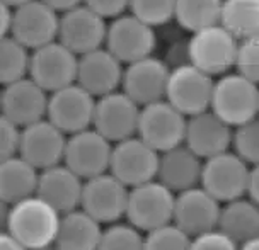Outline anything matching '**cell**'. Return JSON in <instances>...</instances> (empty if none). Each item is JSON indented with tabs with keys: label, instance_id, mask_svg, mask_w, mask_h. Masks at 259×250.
<instances>
[{
	"label": "cell",
	"instance_id": "1",
	"mask_svg": "<svg viewBox=\"0 0 259 250\" xmlns=\"http://www.w3.org/2000/svg\"><path fill=\"white\" fill-rule=\"evenodd\" d=\"M62 213L38 194L16 203L11 208L9 230L29 250L55 245Z\"/></svg>",
	"mask_w": 259,
	"mask_h": 250
},
{
	"label": "cell",
	"instance_id": "2",
	"mask_svg": "<svg viewBox=\"0 0 259 250\" xmlns=\"http://www.w3.org/2000/svg\"><path fill=\"white\" fill-rule=\"evenodd\" d=\"M210 109L232 128L259 116V85L232 70L215 80Z\"/></svg>",
	"mask_w": 259,
	"mask_h": 250
},
{
	"label": "cell",
	"instance_id": "3",
	"mask_svg": "<svg viewBox=\"0 0 259 250\" xmlns=\"http://www.w3.org/2000/svg\"><path fill=\"white\" fill-rule=\"evenodd\" d=\"M237 49L239 39L219 22L191 32L188 41V62L211 77H222L235 70Z\"/></svg>",
	"mask_w": 259,
	"mask_h": 250
},
{
	"label": "cell",
	"instance_id": "4",
	"mask_svg": "<svg viewBox=\"0 0 259 250\" xmlns=\"http://www.w3.org/2000/svg\"><path fill=\"white\" fill-rule=\"evenodd\" d=\"M176 192L159 179L130 187L124 218L133 226L147 233L159 226L172 223Z\"/></svg>",
	"mask_w": 259,
	"mask_h": 250
},
{
	"label": "cell",
	"instance_id": "5",
	"mask_svg": "<svg viewBox=\"0 0 259 250\" xmlns=\"http://www.w3.org/2000/svg\"><path fill=\"white\" fill-rule=\"evenodd\" d=\"M213 87L215 77L189 62L181 63L170 68L165 101L189 118L210 109Z\"/></svg>",
	"mask_w": 259,
	"mask_h": 250
},
{
	"label": "cell",
	"instance_id": "6",
	"mask_svg": "<svg viewBox=\"0 0 259 250\" xmlns=\"http://www.w3.org/2000/svg\"><path fill=\"white\" fill-rule=\"evenodd\" d=\"M249 175L251 165L240 159L234 150H227L203 162L200 186L224 205L247 196Z\"/></svg>",
	"mask_w": 259,
	"mask_h": 250
},
{
	"label": "cell",
	"instance_id": "7",
	"mask_svg": "<svg viewBox=\"0 0 259 250\" xmlns=\"http://www.w3.org/2000/svg\"><path fill=\"white\" fill-rule=\"evenodd\" d=\"M186 123L188 116L176 109L169 101L160 99L157 103L142 106L137 135L162 154L183 145Z\"/></svg>",
	"mask_w": 259,
	"mask_h": 250
},
{
	"label": "cell",
	"instance_id": "8",
	"mask_svg": "<svg viewBox=\"0 0 259 250\" xmlns=\"http://www.w3.org/2000/svg\"><path fill=\"white\" fill-rule=\"evenodd\" d=\"M104 46L121 63H133L154 55L157 48L155 27L138 19L132 12H124L108 24Z\"/></svg>",
	"mask_w": 259,
	"mask_h": 250
},
{
	"label": "cell",
	"instance_id": "9",
	"mask_svg": "<svg viewBox=\"0 0 259 250\" xmlns=\"http://www.w3.org/2000/svg\"><path fill=\"white\" fill-rule=\"evenodd\" d=\"M159 160V152L135 135L113 145L109 172L124 186L135 187L157 179Z\"/></svg>",
	"mask_w": 259,
	"mask_h": 250
},
{
	"label": "cell",
	"instance_id": "10",
	"mask_svg": "<svg viewBox=\"0 0 259 250\" xmlns=\"http://www.w3.org/2000/svg\"><path fill=\"white\" fill-rule=\"evenodd\" d=\"M96 97L77 82L50 92L46 118L67 136L92 126Z\"/></svg>",
	"mask_w": 259,
	"mask_h": 250
},
{
	"label": "cell",
	"instance_id": "11",
	"mask_svg": "<svg viewBox=\"0 0 259 250\" xmlns=\"http://www.w3.org/2000/svg\"><path fill=\"white\" fill-rule=\"evenodd\" d=\"M128 194V186L111 172H104L84 180L80 208L99 223H116L126 215Z\"/></svg>",
	"mask_w": 259,
	"mask_h": 250
},
{
	"label": "cell",
	"instance_id": "12",
	"mask_svg": "<svg viewBox=\"0 0 259 250\" xmlns=\"http://www.w3.org/2000/svg\"><path fill=\"white\" fill-rule=\"evenodd\" d=\"M77 68L78 55L58 39L31 52L29 77L46 92L77 82Z\"/></svg>",
	"mask_w": 259,
	"mask_h": 250
},
{
	"label": "cell",
	"instance_id": "13",
	"mask_svg": "<svg viewBox=\"0 0 259 250\" xmlns=\"http://www.w3.org/2000/svg\"><path fill=\"white\" fill-rule=\"evenodd\" d=\"M140 111L142 106L128 94L123 90H114L97 97L92 128H96L111 143L126 140L138 133Z\"/></svg>",
	"mask_w": 259,
	"mask_h": 250
},
{
	"label": "cell",
	"instance_id": "14",
	"mask_svg": "<svg viewBox=\"0 0 259 250\" xmlns=\"http://www.w3.org/2000/svg\"><path fill=\"white\" fill-rule=\"evenodd\" d=\"M113 145L96 128L82 129L67 138L63 164L84 180L109 172Z\"/></svg>",
	"mask_w": 259,
	"mask_h": 250
},
{
	"label": "cell",
	"instance_id": "15",
	"mask_svg": "<svg viewBox=\"0 0 259 250\" xmlns=\"http://www.w3.org/2000/svg\"><path fill=\"white\" fill-rule=\"evenodd\" d=\"M106 34L108 19L85 4L60 14L58 41H62L78 57L103 48L106 44Z\"/></svg>",
	"mask_w": 259,
	"mask_h": 250
},
{
	"label": "cell",
	"instance_id": "16",
	"mask_svg": "<svg viewBox=\"0 0 259 250\" xmlns=\"http://www.w3.org/2000/svg\"><path fill=\"white\" fill-rule=\"evenodd\" d=\"M60 12L43 0H29L12 11L11 34L27 49H36L58 39Z\"/></svg>",
	"mask_w": 259,
	"mask_h": 250
},
{
	"label": "cell",
	"instance_id": "17",
	"mask_svg": "<svg viewBox=\"0 0 259 250\" xmlns=\"http://www.w3.org/2000/svg\"><path fill=\"white\" fill-rule=\"evenodd\" d=\"M222 203L205 187L196 186L176 194L172 223L178 225L189 237L219 228Z\"/></svg>",
	"mask_w": 259,
	"mask_h": 250
},
{
	"label": "cell",
	"instance_id": "18",
	"mask_svg": "<svg viewBox=\"0 0 259 250\" xmlns=\"http://www.w3.org/2000/svg\"><path fill=\"white\" fill-rule=\"evenodd\" d=\"M170 68L155 55L124 65L121 90L137 104L147 106L165 99Z\"/></svg>",
	"mask_w": 259,
	"mask_h": 250
},
{
	"label": "cell",
	"instance_id": "19",
	"mask_svg": "<svg viewBox=\"0 0 259 250\" xmlns=\"http://www.w3.org/2000/svg\"><path fill=\"white\" fill-rule=\"evenodd\" d=\"M67 135L48 118L21 128L19 155L38 170L62 164L67 146Z\"/></svg>",
	"mask_w": 259,
	"mask_h": 250
},
{
	"label": "cell",
	"instance_id": "20",
	"mask_svg": "<svg viewBox=\"0 0 259 250\" xmlns=\"http://www.w3.org/2000/svg\"><path fill=\"white\" fill-rule=\"evenodd\" d=\"M50 92L38 85L27 75L2 87L0 95V113L7 116L19 128L46 118Z\"/></svg>",
	"mask_w": 259,
	"mask_h": 250
},
{
	"label": "cell",
	"instance_id": "21",
	"mask_svg": "<svg viewBox=\"0 0 259 250\" xmlns=\"http://www.w3.org/2000/svg\"><path fill=\"white\" fill-rule=\"evenodd\" d=\"M234 128L227 124L211 109L189 116L186 123L184 145L203 160L232 150Z\"/></svg>",
	"mask_w": 259,
	"mask_h": 250
},
{
	"label": "cell",
	"instance_id": "22",
	"mask_svg": "<svg viewBox=\"0 0 259 250\" xmlns=\"http://www.w3.org/2000/svg\"><path fill=\"white\" fill-rule=\"evenodd\" d=\"M123 73L124 63L119 62L106 46L78 57L77 83L96 99L121 89Z\"/></svg>",
	"mask_w": 259,
	"mask_h": 250
},
{
	"label": "cell",
	"instance_id": "23",
	"mask_svg": "<svg viewBox=\"0 0 259 250\" xmlns=\"http://www.w3.org/2000/svg\"><path fill=\"white\" fill-rule=\"evenodd\" d=\"M82 191H84V179L63 162L39 170L36 194L57 208L62 215L80 208Z\"/></svg>",
	"mask_w": 259,
	"mask_h": 250
},
{
	"label": "cell",
	"instance_id": "24",
	"mask_svg": "<svg viewBox=\"0 0 259 250\" xmlns=\"http://www.w3.org/2000/svg\"><path fill=\"white\" fill-rule=\"evenodd\" d=\"M203 162L201 157L183 143L160 154L157 179L176 194L196 187L201 182Z\"/></svg>",
	"mask_w": 259,
	"mask_h": 250
},
{
	"label": "cell",
	"instance_id": "25",
	"mask_svg": "<svg viewBox=\"0 0 259 250\" xmlns=\"http://www.w3.org/2000/svg\"><path fill=\"white\" fill-rule=\"evenodd\" d=\"M101 225L82 208L63 213L55 245L58 250H97L104 230Z\"/></svg>",
	"mask_w": 259,
	"mask_h": 250
},
{
	"label": "cell",
	"instance_id": "26",
	"mask_svg": "<svg viewBox=\"0 0 259 250\" xmlns=\"http://www.w3.org/2000/svg\"><path fill=\"white\" fill-rule=\"evenodd\" d=\"M39 170L17 154L0 162V199L16 205L22 199L34 196L38 187Z\"/></svg>",
	"mask_w": 259,
	"mask_h": 250
},
{
	"label": "cell",
	"instance_id": "27",
	"mask_svg": "<svg viewBox=\"0 0 259 250\" xmlns=\"http://www.w3.org/2000/svg\"><path fill=\"white\" fill-rule=\"evenodd\" d=\"M219 228L239 245L259 237V206L247 196L224 203Z\"/></svg>",
	"mask_w": 259,
	"mask_h": 250
},
{
	"label": "cell",
	"instance_id": "28",
	"mask_svg": "<svg viewBox=\"0 0 259 250\" xmlns=\"http://www.w3.org/2000/svg\"><path fill=\"white\" fill-rule=\"evenodd\" d=\"M220 24L239 41L259 34V0H224Z\"/></svg>",
	"mask_w": 259,
	"mask_h": 250
},
{
	"label": "cell",
	"instance_id": "29",
	"mask_svg": "<svg viewBox=\"0 0 259 250\" xmlns=\"http://www.w3.org/2000/svg\"><path fill=\"white\" fill-rule=\"evenodd\" d=\"M224 0H176L174 19L184 31L196 32L220 22Z\"/></svg>",
	"mask_w": 259,
	"mask_h": 250
},
{
	"label": "cell",
	"instance_id": "30",
	"mask_svg": "<svg viewBox=\"0 0 259 250\" xmlns=\"http://www.w3.org/2000/svg\"><path fill=\"white\" fill-rule=\"evenodd\" d=\"M29 60L31 49L12 34L0 38V87L29 75Z\"/></svg>",
	"mask_w": 259,
	"mask_h": 250
},
{
	"label": "cell",
	"instance_id": "31",
	"mask_svg": "<svg viewBox=\"0 0 259 250\" xmlns=\"http://www.w3.org/2000/svg\"><path fill=\"white\" fill-rule=\"evenodd\" d=\"M145 235L130 221H116L103 230L97 250H143Z\"/></svg>",
	"mask_w": 259,
	"mask_h": 250
},
{
	"label": "cell",
	"instance_id": "32",
	"mask_svg": "<svg viewBox=\"0 0 259 250\" xmlns=\"http://www.w3.org/2000/svg\"><path fill=\"white\" fill-rule=\"evenodd\" d=\"M191 240L178 225L167 223L147 231L143 250H191Z\"/></svg>",
	"mask_w": 259,
	"mask_h": 250
},
{
	"label": "cell",
	"instance_id": "33",
	"mask_svg": "<svg viewBox=\"0 0 259 250\" xmlns=\"http://www.w3.org/2000/svg\"><path fill=\"white\" fill-rule=\"evenodd\" d=\"M232 150L249 165H259V116L234 128Z\"/></svg>",
	"mask_w": 259,
	"mask_h": 250
},
{
	"label": "cell",
	"instance_id": "34",
	"mask_svg": "<svg viewBox=\"0 0 259 250\" xmlns=\"http://www.w3.org/2000/svg\"><path fill=\"white\" fill-rule=\"evenodd\" d=\"M128 12L152 27H159L174 19L176 0H130Z\"/></svg>",
	"mask_w": 259,
	"mask_h": 250
},
{
	"label": "cell",
	"instance_id": "35",
	"mask_svg": "<svg viewBox=\"0 0 259 250\" xmlns=\"http://www.w3.org/2000/svg\"><path fill=\"white\" fill-rule=\"evenodd\" d=\"M235 70L259 85V34L239 41Z\"/></svg>",
	"mask_w": 259,
	"mask_h": 250
},
{
	"label": "cell",
	"instance_id": "36",
	"mask_svg": "<svg viewBox=\"0 0 259 250\" xmlns=\"http://www.w3.org/2000/svg\"><path fill=\"white\" fill-rule=\"evenodd\" d=\"M21 128L0 113V162L19 154Z\"/></svg>",
	"mask_w": 259,
	"mask_h": 250
},
{
	"label": "cell",
	"instance_id": "37",
	"mask_svg": "<svg viewBox=\"0 0 259 250\" xmlns=\"http://www.w3.org/2000/svg\"><path fill=\"white\" fill-rule=\"evenodd\" d=\"M191 250H239V243L220 228H215L193 237Z\"/></svg>",
	"mask_w": 259,
	"mask_h": 250
},
{
	"label": "cell",
	"instance_id": "38",
	"mask_svg": "<svg viewBox=\"0 0 259 250\" xmlns=\"http://www.w3.org/2000/svg\"><path fill=\"white\" fill-rule=\"evenodd\" d=\"M85 6H89L92 11L104 17V19H114L128 12L130 0H84Z\"/></svg>",
	"mask_w": 259,
	"mask_h": 250
},
{
	"label": "cell",
	"instance_id": "39",
	"mask_svg": "<svg viewBox=\"0 0 259 250\" xmlns=\"http://www.w3.org/2000/svg\"><path fill=\"white\" fill-rule=\"evenodd\" d=\"M12 11L14 9L0 0V38L11 34V24H12Z\"/></svg>",
	"mask_w": 259,
	"mask_h": 250
},
{
	"label": "cell",
	"instance_id": "40",
	"mask_svg": "<svg viewBox=\"0 0 259 250\" xmlns=\"http://www.w3.org/2000/svg\"><path fill=\"white\" fill-rule=\"evenodd\" d=\"M247 197L252 199L259 206V165L251 167V175H249L247 184Z\"/></svg>",
	"mask_w": 259,
	"mask_h": 250
},
{
	"label": "cell",
	"instance_id": "41",
	"mask_svg": "<svg viewBox=\"0 0 259 250\" xmlns=\"http://www.w3.org/2000/svg\"><path fill=\"white\" fill-rule=\"evenodd\" d=\"M0 250H29L11 231H0Z\"/></svg>",
	"mask_w": 259,
	"mask_h": 250
},
{
	"label": "cell",
	"instance_id": "42",
	"mask_svg": "<svg viewBox=\"0 0 259 250\" xmlns=\"http://www.w3.org/2000/svg\"><path fill=\"white\" fill-rule=\"evenodd\" d=\"M43 2L48 4L50 7H53L57 12H67L70 11V9L80 6V4H84V0H43Z\"/></svg>",
	"mask_w": 259,
	"mask_h": 250
},
{
	"label": "cell",
	"instance_id": "43",
	"mask_svg": "<svg viewBox=\"0 0 259 250\" xmlns=\"http://www.w3.org/2000/svg\"><path fill=\"white\" fill-rule=\"evenodd\" d=\"M11 205L0 199V231L9 230V218H11Z\"/></svg>",
	"mask_w": 259,
	"mask_h": 250
},
{
	"label": "cell",
	"instance_id": "44",
	"mask_svg": "<svg viewBox=\"0 0 259 250\" xmlns=\"http://www.w3.org/2000/svg\"><path fill=\"white\" fill-rule=\"evenodd\" d=\"M239 250H259V237L252 238V240H247V242H244V243H240Z\"/></svg>",
	"mask_w": 259,
	"mask_h": 250
},
{
	"label": "cell",
	"instance_id": "45",
	"mask_svg": "<svg viewBox=\"0 0 259 250\" xmlns=\"http://www.w3.org/2000/svg\"><path fill=\"white\" fill-rule=\"evenodd\" d=\"M6 4H9L12 9H16V7H19L22 6V4H26V2H29V0H4Z\"/></svg>",
	"mask_w": 259,
	"mask_h": 250
},
{
	"label": "cell",
	"instance_id": "46",
	"mask_svg": "<svg viewBox=\"0 0 259 250\" xmlns=\"http://www.w3.org/2000/svg\"><path fill=\"white\" fill-rule=\"evenodd\" d=\"M38 250H58L57 245H48V247H43V248H38Z\"/></svg>",
	"mask_w": 259,
	"mask_h": 250
},
{
	"label": "cell",
	"instance_id": "47",
	"mask_svg": "<svg viewBox=\"0 0 259 250\" xmlns=\"http://www.w3.org/2000/svg\"><path fill=\"white\" fill-rule=\"evenodd\" d=\"M0 95H2V87H0Z\"/></svg>",
	"mask_w": 259,
	"mask_h": 250
}]
</instances>
